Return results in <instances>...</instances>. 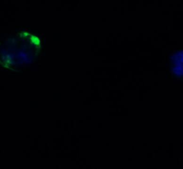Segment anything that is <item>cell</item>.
Masks as SVG:
<instances>
[{
  "label": "cell",
  "mask_w": 183,
  "mask_h": 169,
  "mask_svg": "<svg viewBox=\"0 0 183 169\" xmlns=\"http://www.w3.org/2000/svg\"><path fill=\"white\" fill-rule=\"evenodd\" d=\"M30 41L31 44H33L36 46H39L41 44V41L39 38L35 35H30Z\"/></svg>",
  "instance_id": "obj_1"
},
{
  "label": "cell",
  "mask_w": 183,
  "mask_h": 169,
  "mask_svg": "<svg viewBox=\"0 0 183 169\" xmlns=\"http://www.w3.org/2000/svg\"><path fill=\"white\" fill-rule=\"evenodd\" d=\"M28 36H29V34L28 32H26V31H24V32H21L20 34V36L22 38L27 37Z\"/></svg>",
  "instance_id": "obj_2"
}]
</instances>
